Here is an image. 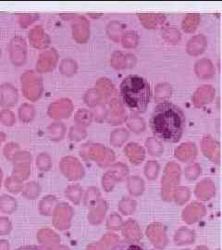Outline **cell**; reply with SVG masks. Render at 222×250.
<instances>
[{"instance_id": "obj_2", "label": "cell", "mask_w": 222, "mask_h": 250, "mask_svg": "<svg viewBox=\"0 0 222 250\" xmlns=\"http://www.w3.org/2000/svg\"><path fill=\"white\" fill-rule=\"evenodd\" d=\"M120 93L125 106L137 113L144 112L151 101L150 83L137 74L129 75L123 79L120 86Z\"/></svg>"}, {"instance_id": "obj_3", "label": "cell", "mask_w": 222, "mask_h": 250, "mask_svg": "<svg viewBox=\"0 0 222 250\" xmlns=\"http://www.w3.org/2000/svg\"><path fill=\"white\" fill-rule=\"evenodd\" d=\"M114 250H146L142 244L137 242L126 241L118 246Z\"/></svg>"}, {"instance_id": "obj_1", "label": "cell", "mask_w": 222, "mask_h": 250, "mask_svg": "<svg viewBox=\"0 0 222 250\" xmlns=\"http://www.w3.org/2000/svg\"><path fill=\"white\" fill-rule=\"evenodd\" d=\"M185 122V115L181 107L169 101H164L154 108L150 128L152 133L161 140L178 143L184 132Z\"/></svg>"}, {"instance_id": "obj_4", "label": "cell", "mask_w": 222, "mask_h": 250, "mask_svg": "<svg viewBox=\"0 0 222 250\" xmlns=\"http://www.w3.org/2000/svg\"><path fill=\"white\" fill-rule=\"evenodd\" d=\"M15 250H46L42 247L39 246H35V245H30V246H21Z\"/></svg>"}]
</instances>
